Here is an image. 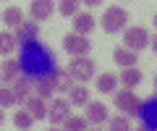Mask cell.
<instances>
[{
  "instance_id": "1",
  "label": "cell",
  "mask_w": 157,
  "mask_h": 131,
  "mask_svg": "<svg viewBox=\"0 0 157 131\" xmlns=\"http://www.w3.org/2000/svg\"><path fill=\"white\" fill-rule=\"evenodd\" d=\"M66 74L73 79V84H84V81L94 79V63L89 58H73L66 66Z\"/></svg>"
},
{
  "instance_id": "2",
  "label": "cell",
  "mask_w": 157,
  "mask_h": 131,
  "mask_svg": "<svg viewBox=\"0 0 157 131\" xmlns=\"http://www.w3.org/2000/svg\"><path fill=\"white\" fill-rule=\"evenodd\" d=\"M113 102H115V108L121 110V113H123L126 118L136 115V113H139V108H141V100L136 97V92H131V89H123V92H118Z\"/></svg>"
},
{
  "instance_id": "3",
  "label": "cell",
  "mask_w": 157,
  "mask_h": 131,
  "mask_svg": "<svg viewBox=\"0 0 157 131\" xmlns=\"http://www.w3.org/2000/svg\"><path fill=\"white\" fill-rule=\"evenodd\" d=\"M123 26H126V11H123L121 6L107 8L105 16H102V29H105L107 34H118Z\"/></svg>"
},
{
  "instance_id": "4",
  "label": "cell",
  "mask_w": 157,
  "mask_h": 131,
  "mask_svg": "<svg viewBox=\"0 0 157 131\" xmlns=\"http://www.w3.org/2000/svg\"><path fill=\"white\" fill-rule=\"evenodd\" d=\"M123 42H126V47H128L131 52H139L141 47H147L149 34H147V29H144V26H131V29H126Z\"/></svg>"
},
{
  "instance_id": "5",
  "label": "cell",
  "mask_w": 157,
  "mask_h": 131,
  "mask_svg": "<svg viewBox=\"0 0 157 131\" xmlns=\"http://www.w3.org/2000/svg\"><path fill=\"white\" fill-rule=\"evenodd\" d=\"M63 47H66L68 52H71L73 58H86V52H89V40L81 34H66L63 37Z\"/></svg>"
},
{
  "instance_id": "6",
  "label": "cell",
  "mask_w": 157,
  "mask_h": 131,
  "mask_svg": "<svg viewBox=\"0 0 157 131\" xmlns=\"http://www.w3.org/2000/svg\"><path fill=\"white\" fill-rule=\"evenodd\" d=\"M68 115H71V102H68V100H60V97H55V100L47 105V118L52 121V126L63 123Z\"/></svg>"
},
{
  "instance_id": "7",
  "label": "cell",
  "mask_w": 157,
  "mask_h": 131,
  "mask_svg": "<svg viewBox=\"0 0 157 131\" xmlns=\"http://www.w3.org/2000/svg\"><path fill=\"white\" fill-rule=\"evenodd\" d=\"M32 89H34V97L47 100V97H52L58 92V79H55V76H42V79H37L32 84Z\"/></svg>"
},
{
  "instance_id": "8",
  "label": "cell",
  "mask_w": 157,
  "mask_h": 131,
  "mask_svg": "<svg viewBox=\"0 0 157 131\" xmlns=\"http://www.w3.org/2000/svg\"><path fill=\"white\" fill-rule=\"evenodd\" d=\"M52 8H55V3H52V0H34L32 6H29V13H32L34 24H37V21L50 18V16H52Z\"/></svg>"
},
{
  "instance_id": "9",
  "label": "cell",
  "mask_w": 157,
  "mask_h": 131,
  "mask_svg": "<svg viewBox=\"0 0 157 131\" xmlns=\"http://www.w3.org/2000/svg\"><path fill=\"white\" fill-rule=\"evenodd\" d=\"M8 87H11V92L16 94V102H24V100H29V92H32V81H29L26 76H16L13 81H8Z\"/></svg>"
},
{
  "instance_id": "10",
  "label": "cell",
  "mask_w": 157,
  "mask_h": 131,
  "mask_svg": "<svg viewBox=\"0 0 157 131\" xmlns=\"http://www.w3.org/2000/svg\"><path fill=\"white\" fill-rule=\"evenodd\" d=\"M92 29H94V16L92 13H76L73 16V34L86 37Z\"/></svg>"
},
{
  "instance_id": "11",
  "label": "cell",
  "mask_w": 157,
  "mask_h": 131,
  "mask_svg": "<svg viewBox=\"0 0 157 131\" xmlns=\"http://www.w3.org/2000/svg\"><path fill=\"white\" fill-rule=\"evenodd\" d=\"M86 121H89V123H105L107 121V108L102 102H86V115H84Z\"/></svg>"
},
{
  "instance_id": "12",
  "label": "cell",
  "mask_w": 157,
  "mask_h": 131,
  "mask_svg": "<svg viewBox=\"0 0 157 131\" xmlns=\"http://www.w3.org/2000/svg\"><path fill=\"white\" fill-rule=\"evenodd\" d=\"M113 60L118 63V66H123V68H136V52H131L128 47H118L115 52H113Z\"/></svg>"
},
{
  "instance_id": "13",
  "label": "cell",
  "mask_w": 157,
  "mask_h": 131,
  "mask_svg": "<svg viewBox=\"0 0 157 131\" xmlns=\"http://www.w3.org/2000/svg\"><path fill=\"white\" fill-rule=\"evenodd\" d=\"M0 76L6 81H13L16 76H21V63H18L16 58H6L3 66H0Z\"/></svg>"
},
{
  "instance_id": "14",
  "label": "cell",
  "mask_w": 157,
  "mask_h": 131,
  "mask_svg": "<svg viewBox=\"0 0 157 131\" xmlns=\"http://www.w3.org/2000/svg\"><path fill=\"white\" fill-rule=\"evenodd\" d=\"M68 94H71V97H68V102H71V105H86V102H89V89H86L84 84H73L71 89H68Z\"/></svg>"
},
{
  "instance_id": "15",
  "label": "cell",
  "mask_w": 157,
  "mask_h": 131,
  "mask_svg": "<svg viewBox=\"0 0 157 131\" xmlns=\"http://www.w3.org/2000/svg\"><path fill=\"white\" fill-rule=\"evenodd\" d=\"M16 37H18V42H34V40L39 37V32H37V24H34V21H24L21 26H18Z\"/></svg>"
},
{
  "instance_id": "16",
  "label": "cell",
  "mask_w": 157,
  "mask_h": 131,
  "mask_svg": "<svg viewBox=\"0 0 157 131\" xmlns=\"http://www.w3.org/2000/svg\"><path fill=\"white\" fill-rule=\"evenodd\" d=\"M26 110L32 113V118H47V105H45V100H39V97H29L26 100Z\"/></svg>"
},
{
  "instance_id": "17",
  "label": "cell",
  "mask_w": 157,
  "mask_h": 131,
  "mask_svg": "<svg viewBox=\"0 0 157 131\" xmlns=\"http://www.w3.org/2000/svg\"><path fill=\"white\" fill-rule=\"evenodd\" d=\"M16 42H18V37L13 32H0V52L3 55H11L16 50Z\"/></svg>"
},
{
  "instance_id": "18",
  "label": "cell",
  "mask_w": 157,
  "mask_h": 131,
  "mask_svg": "<svg viewBox=\"0 0 157 131\" xmlns=\"http://www.w3.org/2000/svg\"><path fill=\"white\" fill-rule=\"evenodd\" d=\"M139 81H141V71L139 68H126L123 74H121V84H123L126 89H134Z\"/></svg>"
},
{
  "instance_id": "19",
  "label": "cell",
  "mask_w": 157,
  "mask_h": 131,
  "mask_svg": "<svg viewBox=\"0 0 157 131\" xmlns=\"http://www.w3.org/2000/svg\"><path fill=\"white\" fill-rule=\"evenodd\" d=\"M86 123H89V121L81 118V115H68V118L63 121V131H86Z\"/></svg>"
},
{
  "instance_id": "20",
  "label": "cell",
  "mask_w": 157,
  "mask_h": 131,
  "mask_svg": "<svg viewBox=\"0 0 157 131\" xmlns=\"http://www.w3.org/2000/svg\"><path fill=\"white\" fill-rule=\"evenodd\" d=\"M3 21H6V26H21L24 24V13L18 11V8H6V13H3Z\"/></svg>"
},
{
  "instance_id": "21",
  "label": "cell",
  "mask_w": 157,
  "mask_h": 131,
  "mask_svg": "<svg viewBox=\"0 0 157 131\" xmlns=\"http://www.w3.org/2000/svg\"><path fill=\"white\" fill-rule=\"evenodd\" d=\"M13 123H16L21 131H29V129H32V123H34V118H32V113H29V110H16Z\"/></svg>"
},
{
  "instance_id": "22",
  "label": "cell",
  "mask_w": 157,
  "mask_h": 131,
  "mask_svg": "<svg viewBox=\"0 0 157 131\" xmlns=\"http://www.w3.org/2000/svg\"><path fill=\"white\" fill-rule=\"evenodd\" d=\"M115 84H118V76L115 74H102L100 79H97V89H100V92H113Z\"/></svg>"
},
{
  "instance_id": "23",
  "label": "cell",
  "mask_w": 157,
  "mask_h": 131,
  "mask_svg": "<svg viewBox=\"0 0 157 131\" xmlns=\"http://www.w3.org/2000/svg\"><path fill=\"white\" fill-rule=\"evenodd\" d=\"M13 105H18L16 102V94L11 92V87H0V108H13Z\"/></svg>"
},
{
  "instance_id": "24",
  "label": "cell",
  "mask_w": 157,
  "mask_h": 131,
  "mask_svg": "<svg viewBox=\"0 0 157 131\" xmlns=\"http://www.w3.org/2000/svg\"><path fill=\"white\" fill-rule=\"evenodd\" d=\"M110 131H131V121L126 118V115H115V118H110Z\"/></svg>"
},
{
  "instance_id": "25",
  "label": "cell",
  "mask_w": 157,
  "mask_h": 131,
  "mask_svg": "<svg viewBox=\"0 0 157 131\" xmlns=\"http://www.w3.org/2000/svg\"><path fill=\"white\" fill-rule=\"evenodd\" d=\"M58 6H60L63 16H76V13H78V3H76V0H63V3H58Z\"/></svg>"
},
{
  "instance_id": "26",
  "label": "cell",
  "mask_w": 157,
  "mask_h": 131,
  "mask_svg": "<svg viewBox=\"0 0 157 131\" xmlns=\"http://www.w3.org/2000/svg\"><path fill=\"white\" fill-rule=\"evenodd\" d=\"M55 79H58V89H71V87H73V79L66 74V71L55 74Z\"/></svg>"
},
{
  "instance_id": "27",
  "label": "cell",
  "mask_w": 157,
  "mask_h": 131,
  "mask_svg": "<svg viewBox=\"0 0 157 131\" xmlns=\"http://www.w3.org/2000/svg\"><path fill=\"white\" fill-rule=\"evenodd\" d=\"M152 50L157 52V37H155V40H152Z\"/></svg>"
},
{
  "instance_id": "28",
  "label": "cell",
  "mask_w": 157,
  "mask_h": 131,
  "mask_svg": "<svg viewBox=\"0 0 157 131\" xmlns=\"http://www.w3.org/2000/svg\"><path fill=\"white\" fill-rule=\"evenodd\" d=\"M3 121H6V115H3V110H0V123H3Z\"/></svg>"
},
{
  "instance_id": "29",
  "label": "cell",
  "mask_w": 157,
  "mask_h": 131,
  "mask_svg": "<svg viewBox=\"0 0 157 131\" xmlns=\"http://www.w3.org/2000/svg\"><path fill=\"white\" fill-rule=\"evenodd\" d=\"M50 131H58V126H52V129H50Z\"/></svg>"
},
{
  "instance_id": "30",
  "label": "cell",
  "mask_w": 157,
  "mask_h": 131,
  "mask_svg": "<svg viewBox=\"0 0 157 131\" xmlns=\"http://www.w3.org/2000/svg\"><path fill=\"white\" fill-rule=\"evenodd\" d=\"M155 24H157V13H155Z\"/></svg>"
},
{
  "instance_id": "31",
  "label": "cell",
  "mask_w": 157,
  "mask_h": 131,
  "mask_svg": "<svg viewBox=\"0 0 157 131\" xmlns=\"http://www.w3.org/2000/svg\"><path fill=\"white\" fill-rule=\"evenodd\" d=\"M155 87H157V76H155Z\"/></svg>"
},
{
  "instance_id": "32",
  "label": "cell",
  "mask_w": 157,
  "mask_h": 131,
  "mask_svg": "<svg viewBox=\"0 0 157 131\" xmlns=\"http://www.w3.org/2000/svg\"><path fill=\"white\" fill-rule=\"evenodd\" d=\"M92 131H100V129H92Z\"/></svg>"
},
{
  "instance_id": "33",
  "label": "cell",
  "mask_w": 157,
  "mask_h": 131,
  "mask_svg": "<svg viewBox=\"0 0 157 131\" xmlns=\"http://www.w3.org/2000/svg\"><path fill=\"white\" fill-rule=\"evenodd\" d=\"M139 131H144V129H139Z\"/></svg>"
},
{
  "instance_id": "34",
  "label": "cell",
  "mask_w": 157,
  "mask_h": 131,
  "mask_svg": "<svg viewBox=\"0 0 157 131\" xmlns=\"http://www.w3.org/2000/svg\"><path fill=\"white\" fill-rule=\"evenodd\" d=\"M0 79H3V76H0Z\"/></svg>"
}]
</instances>
